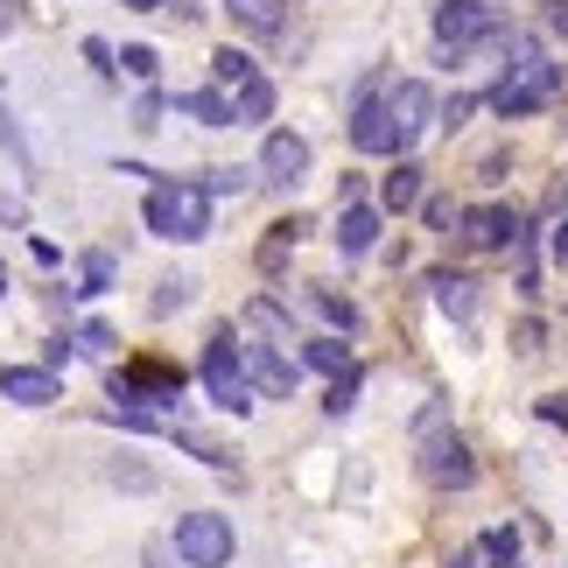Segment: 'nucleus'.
<instances>
[{"label": "nucleus", "instance_id": "31", "mask_svg": "<svg viewBox=\"0 0 568 568\" xmlns=\"http://www.w3.org/2000/svg\"><path fill=\"white\" fill-rule=\"evenodd\" d=\"M120 78L126 84H162V50L155 42H120Z\"/></svg>", "mask_w": 568, "mask_h": 568}, {"label": "nucleus", "instance_id": "2", "mask_svg": "<svg viewBox=\"0 0 568 568\" xmlns=\"http://www.w3.org/2000/svg\"><path fill=\"white\" fill-rule=\"evenodd\" d=\"M141 225L155 239H169V246H204L211 225H217V204L204 196L196 176H162V183H148V196H141Z\"/></svg>", "mask_w": 568, "mask_h": 568}, {"label": "nucleus", "instance_id": "26", "mask_svg": "<svg viewBox=\"0 0 568 568\" xmlns=\"http://www.w3.org/2000/svg\"><path fill=\"white\" fill-rule=\"evenodd\" d=\"M196 183H204L211 204H225V196L239 204L246 190H260V169H253V162H217V169H196Z\"/></svg>", "mask_w": 568, "mask_h": 568}, {"label": "nucleus", "instance_id": "32", "mask_svg": "<svg viewBox=\"0 0 568 568\" xmlns=\"http://www.w3.org/2000/svg\"><path fill=\"white\" fill-rule=\"evenodd\" d=\"M477 105H485V92H449V99H435V134H464V126L477 120Z\"/></svg>", "mask_w": 568, "mask_h": 568}, {"label": "nucleus", "instance_id": "55", "mask_svg": "<svg viewBox=\"0 0 568 568\" xmlns=\"http://www.w3.org/2000/svg\"><path fill=\"white\" fill-rule=\"evenodd\" d=\"M126 14H169V0H120Z\"/></svg>", "mask_w": 568, "mask_h": 568}, {"label": "nucleus", "instance_id": "44", "mask_svg": "<svg viewBox=\"0 0 568 568\" xmlns=\"http://www.w3.org/2000/svg\"><path fill=\"white\" fill-rule=\"evenodd\" d=\"M534 422H548V428L568 435V393H540V400H534Z\"/></svg>", "mask_w": 568, "mask_h": 568}, {"label": "nucleus", "instance_id": "49", "mask_svg": "<svg viewBox=\"0 0 568 568\" xmlns=\"http://www.w3.org/2000/svg\"><path fill=\"white\" fill-rule=\"evenodd\" d=\"M358 196H373V183H365V169H344V176H337V204H358Z\"/></svg>", "mask_w": 568, "mask_h": 568}, {"label": "nucleus", "instance_id": "22", "mask_svg": "<svg viewBox=\"0 0 568 568\" xmlns=\"http://www.w3.org/2000/svg\"><path fill=\"white\" fill-rule=\"evenodd\" d=\"M169 443H176L183 456H196L204 470H217V477H239V449L232 443H217L211 428H190V422H169Z\"/></svg>", "mask_w": 568, "mask_h": 568}, {"label": "nucleus", "instance_id": "14", "mask_svg": "<svg viewBox=\"0 0 568 568\" xmlns=\"http://www.w3.org/2000/svg\"><path fill=\"white\" fill-rule=\"evenodd\" d=\"M422 196H428L422 155H393L379 176H373V204H379L386 217H414V211H422Z\"/></svg>", "mask_w": 568, "mask_h": 568}, {"label": "nucleus", "instance_id": "45", "mask_svg": "<svg viewBox=\"0 0 568 568\" xmlns=\"http://www.w3.org/2000/svg\"><path fill=\"white\" fill-rule=\"evenodd\" d=\"M540 36L568 50V0H548V8H540Z\"/></svg>", "mask_w": 568, "mask_h": 568}, {"label": "nucleus", "instance_id": "39", "mask_svg": "<svg viewBox=\"0 0 568 568\" xmlns=\"http://www.w3.org/2000/svg\"><path fill=\"white\" fill-rule=\"evenodd\" d=\"M71 358H78V331L63 323V331H50V337H42V358H36V365H50V373H63Z\"/></svg>", "mask_w": 568, "mask_h": 568}, {"label": "nucleus", "instance_id": "56", "mask_svg": "<svg viewBox=\"0 0 568 568\" xmlns=\"http://www.w3.org/2000/svg\"><path fill=\"white\" fill-rule=\"evenodd\" d=\"M8 288H14V274H8V260H0V302H8Z\"/></svg>", "mask_w": 568, "mask_h": 568}, {"label": "nucleus", "instance_id": "21", "mask_svg": "<svg viewBox=\"0 0 568 568\" xmlns=\"http://www.w3.org/2000/svg\"><path fill=\"white\" fill-rule=\"evenodd\" d=\"M217 8H225V14H232V29H239V36H253V42L288 36V0H217Z\"/></svg>", "mask_w": 568, "mask_h": 568}, {"label": "nucleus", "instance_id": "54", "mask_svg": "<svg viewBox=\"0 0 568 568\" xmlns=\"http://www.w3.org/2000/svg\"><path fill=\"white\" fill-rule=\"evenodd\" d=\"M477 561H485V548H477V540H464V548L449 555V568H477Z\"/></svg>", "mask_w": 568, "mask_h": 568}, {"label": "nucleus", "instance_id": "19", "mask_svg": "<svg viewBox=\"0 0 568 568\" xmlns=\"http://www.w3.org/2000/svg\"><path fill=\"white\" fill-rule=\"evenodd\" d=\"M295 365H302V373H316V379H337V373H352V365H358V352H352V337L316 331V337H295Z\"/></svg>", "mask_w": 568, "mask_h": 568}, {"label": "nucleus", "instance_id": "25", "mask_svg": "<svg viewBox=\"0 0 568 568\" xmlns=\"http://www.w3.org/2000/svg\"><path fill=\"white\" fill-rule=\"evenodd\" d=\"M365 379H373V365H352V373H337L331 386H323V422H352L358 414V400H365Z\"/></svg>", "mask_w": 568, "mask_h": 568}, {"label": "nucleus", "instance_id": "5", "mask_svg": "<svg viewBox=\"0 0 568 568\" xmlns=\"http://www.w3.org/2000/svg\"><path fill=\"white\" fill-rule=\"evenodd\" d=\"M561 92H568V63L540 57L534 71H513V78H491L485 84V113L491 120H540Z\"/></svg>", "mask_w": 568, "mask_h": 568}, {"label": "nucleus", "instance_id": "6", "mask_svg": "<svg viewBox=\"0 0 568 568\" xmlns=\"http://www.w3.org/2000/svg\"><path fill=\"white\" fill-rule=\"evenodd\" d=\"M169 540H176L183 568H232L239 561V527H232L225 506H183Z\"/></svg>", "mask_w": 568, "mask_h": 568}, {"label": "nucleus", "instance_id": "35", "mask_svg": "<svg viewBox=\"0 0 568 568\" xmlns=\"http://www.w3.org/2000/svg\"><path fill=\"white\" fill-rule=\"evenodd\" d=\"M78 57L92 63V78H99V84H120V42H105V36H84V42H78Z\"/></svg>", "mask_w": 568, "mask_h": 568}, {"label": "nucleus", "instance_id": "33", "mask_svg": "<svg viewBox=\"0 0 568 568\" xmlns=\"http://www.w3.org/2000/svg\"><path fill=\"white\" fill-rule=\"evenodd\" d=\"M0 155H8L21 176H36V155H29V134H21V120H14V105L0 99Z\"/></svg>", "mask_w": 568, "mask_h": 568}, {"label": "nucleus", "instance_id": "37", "mask_svg": "<svg viewBox=\"0 0 568 568\" xmlns=\"http://www.w3.org/2000/svg\"><path fill=\"white\" fill-rule=\"evenodd\" d=\"M506 344H513V358H540V352H548V323L527 310V316H519L513 331H506Z\"/></svg>", "mask_w": 568, "mask_h": 568}, {"label": "nucleus", "instance_id": "7", "mask_svg": "<svg viewBox=\"0 0 568 568\" xmlns=\"http://www.w3.org/2000/svg\"><path fill=\"white\" fill-rule=\"evenodd\" d=\"M506 29H513V21L498 14L491 0H435V14H428V42H435V50H464V57L491 50Z\"/></svg>", "mask_w": 568, "mask_h": 568}, {"label": "nucleus", "instance_id": "48", "mask_svg": "<svg viewBox=\"0 0 568 568\" xmlns=\"http://www.w3.org/2000/svg\"><path fill=\"white\" fill-rule=\"evenodd\" d=\"M29 29V0H0V42Z\"/></svg>", "mask_w": 568, "mask_h": 568}, {"label": "nucleus", "instance_id": "3", "mask_svg": "<svg viewBox=\"0 0 568 568\" xmlns=\"http://www.w3.org/2000/svg\"><path fill=\"white\" fill-rule=\"evenodd\" d=\"M196 386H204V400L217 414H232V422H246L260 407V393L246 379V344H239V323H217L204 337V352H196Z\"/></svg>", "mask_w": 568, "mask_h": 568}, {"label": "nucleus", "instance_id": "23", "mask_svg": "<svg viewBox=\"0 0 568 568\" xmlns=\"http://www.w3.org/2000/svg\"><path fill=\"white\" fill-rule=\"evenodd\" d=\"M169 113L211 126V134H225V126H232V92H217V84H190V92H169Z\"/></svg>", "mask_w": 568, "mask_h": 568}, {"label": "nucleus", "instance_id": "4", "mask_svg": "<svg viewBox=\"0 0 568 568\" xmlns=\"http://www.w3.org/2000/svg\"><path fill=\"white\" fill-rule=\"evenodd\" d=\"M414 477H422L428 491H477V477H485V464H477V449H470V435L464 428H428V435H414Z\"/></svg>", "mask_w": 568, "mask_h": 568}, {"label": "nucleus", "instance_id": "17", "mask_svg": "<svg viewBox=\"0 0 568 568\" xmlns=\"http://www.w3.org/2000/svg\"><path fill=\"white\" fill-rule=\"evenodd\" d=\"M302 310H310L323 331H337V337H358L365 331V310L344 288H331V281H302Z\"/></svg>", "mask_w": 568, "mask_h": 568}, {"label": "nucleus", "instance_id": "24", "mask_svg": "<svg viewBox=\"0 0 568 568\" xmlns=\"http://www.w3.org/2000/svg\"><path fill=\"white\" fill-rule=\"evenodd\" d=\"M71 288H78V302H105V295L120 288V253H113V246H84Z\"/></svg>", "mask_w": 568, "mask_h": 568}, {"label": "nucleus", "instance_id": "53", "mask_svg": "<svg viewBox=\"0 0 568 568\" xmlns=\"http://www.w3.org/2000/svg\"><path fill=\"white\" fill-rule=\"evenodd\" d=\"M561 211H568V176H561L548 196H540V217H561Z\"/></svg>", "mask_w": 568, "mask_h": 568}, {"label": "nucleus", "instance_id": "47", "mask_svg": "<svg viewBox=\"0 0 568 568\" xmlns=\"http://www.w3.org/2000/svg\"><path fill=\"white\" fill-rule=\"evenodd\" d=\"M0 225H8V232H29V196L0 190Z\"/></svg>", "mask_w": 568, "mask_h": 568}, {"label": "nucleus", "instance_id": "13", "mask_svg": "<svg viewBox=\"0 0 568 568\" xmlns=\"http://www.w3.org/2000/svg\"><path fill=\"white\" fill-rule=\"evenodd\" d=\"M239 344H246V379H253L260 400H295V386H302L295 352H281L267 337H239Z\"/></svg>", "mask_w": 568, "mask_h": 568}, {"label": "nucleus", "instance_id": "42", "mask_svg": "<svg viewBox=\"0 0 568 568\" xmlns=\"http://www.w3.org/2000/svg\"><path fill=\"white\" fill-rule=\"evenodd\" d=\"M42 310H50L57 323H71L78 316V288H71V281H50V288H42Z\"/></svg>", "mask_w": 568, "mask_h": 568}, {"label": "nucleus", "instance_id": "20", "mask_svg": "<svg viewBox=\"0 0 568 568\" xmlns=\"http://www.w3.org/2000/svg\"><path fill=\"white\" fill-rule=\"evenodd\" d=\"M274 105H281V84L260 71L246 84H232V126H253V134H267L274 126Z\"/></svg>", "mask_w": 568, "mask_h": 568}, {"label": "nucleus", "instance_id": "40", "mask_svg": "<svg viewBox=\"0 0 568 568\" xmlns=\"http://www.w3.org/2000/svg\"><path fill=\"white\" fill-rule=\"evenodd\" d=\"M470 176L485 183V190H498V183L513 176V141H506V148H491V155H477V169H470Z\"/></svg>", "mask_w": 568, "mask_h": 568}, {"label": "nucleus", "instance_id": "46", "mask_svg": "<svg viewBox=\"0 0 568 568\" xmlns=\"http://www.w3.org/2000/svg\"><path fill=\"white\" fill-rule=\"evenodd\" d=\"M29 260H36V267H50V274H57V267H63V246H57L50 232H29Z\"/></svg>", "mask_w": 568, "mask_h": 568}, {"label": "nucleus", "instance_id": "51", "mask_svg": "<svg viewBox=\"0 0 568 568\" xmlns=\"http://www.w3.org/2000/svg\"><path fill=\"white\" fill-rule=\"evenodd\" d=\"M169 14H176V21H183V29H196V21H204L211 8H204V0H169Z\"/></svg>", "mask_w": 568, "mask_h": 568}, {"label": "nucleus", "instance_id": "10", "mask_svg": "<svg viewBox=\"0 0 568 568\" xmlns=\"http://www.w3.org/2000/svg\"><path fill=\"white\" fill-rule=\"evenodd\" d=\"M253 169H260V190H302L310 169H316V148H310V134H295V126H267Z\"/></svg>", "mask_w": 568, "mask_h": 568}, {"label": "nucleus", "instance_id": "16", "mask_svg": "<svg viewBox=\"0 0 568 568\" xmlns=\"http://www.w3.org/2000/svg\"><path fill=\"white\" fill-rule=\"evenodd\" d=\"M310 239V211H288V217H274L267 232H260V246H253V274L260 281H281L288 274V260H295V246Z\"/></svg>", "mask_w": 568, "mask_h": 568}, {"label": "nucleus", "instance_id": "50", "mask_svg": "<svg viewBox=\"0 0 568 568\" xmlns=\"http://www.w3.org/2000/svg\"><path fill=\"white\" fill-rule=\"evenodd\" d=\"M373 260H386V267H393V274H400V267H407V260H414V246H407V239H386V246H379Z\"/></svg>", "mask_w": 568, "mask_h": 568}, {"label": "nucleus", "instance_id": "8", "mask_svg": "<svg viewBox=\"0 0 568 568\" xmlns=\"http://www.w3.org/2000/svg\"><path fill=\"white\" fill-rule=\"evenodd\" d=\"M422 134H435V84L428 78H393L386 84V162L414 155Z\"/></svg>", "mask_w": 568, "mask_h": 568}, {"label": "nucleus", "instance_id": "28", "mask_svg": "<svg viewBox=\"0 0 568 568\" xmlns=\"http://www.w3.org/2000/svg\"><path fill=\"white\" fill-rule=\"evenodd\" d=\"M196 288H204V281H196V274H162V281H155V295H148V316H155V323L183 316L190 302H196Z\"/></svg>", "mask_w": 568, "mask_h": 568}, {"label": "nucleus", "instance_id": "52", "mask_svg": "<svg viewBox=\"0 0 568 568\" xmlns=\"http://www.w3.org/2000/svg\"><path fill=\"white\" fill-rule=\"evenodd\" d=\"M548 253H555V260H561V267H568V211H561V217H555V225H548Z\"/></svg>", "mask_w": 568, "mask_h": 568}, {"label": "nucleus", "instance_id": "36", "mask_svg": "<svg viewBox=\"0 0 568 568\" xmlns=\"http://www.w3.org/2000/svg\"><path fill=\"white\" fill-rule=\"evenodd\" d=\"M71 331H78V352H92V358H113L120 352V331L105 316H84V323H71Z\"/></svg>", "mask_w": 568, "mask_h": 568}, {"label": "nucleus", "instance_id": "43", "mask_svg": "<svg viewBox=\"0 0 568 568\" xmlns=\"http://www.w3.org/2000/svg\"><path fill=\"white\" fill-rule=\"evenodd\" d=\"M428 428H449V400H443V393H428V400H422V414L407 422V435H428Z\"/></svg>", "mask_w": 568, "mask_h": 568}, {"label": "nucleus", "instance_id": "18", "mask_svg": "<svg viewBox=\"0 0 568 568\" xmlns=\"http://www.w3.org/2000/svg\"><path fill=\"white\" fill-rule=\"evenodd\" d=\"M239 331H253V337H267V344H281V352H288L295 344V310L281 295H246V310H239Z\"/></svg>", "mask_w": 568, "mask_h": 568}, {"label": "nucleus", "instance_id": "15", "mask_svg": "<svg viewBox=\"0 0 568 568\" xmlns=\"http://www.w3.org/2000/svg\"><path fill=\"white\" fill-rule=\"evenodd\" d=\"M0 400L42 414V407L63 400V373H50V365H21V358H0Z\"/></svg>", "mask_w": 568, "mask_h": 568}, {"label": "nucleus", "instance_id": "29", "mask_svg": "<svg viewBox=\"0 0 568 568\" xmlns=\"http://www.w3.org/2000/svg\"><path fill=\"white\" fill-rule=\"evenodd\" d=\"M477 548H485V568H527V540H519V527H485L477 534Z\"/></svg>", "mask_w": 568, "mask_h": 568}, {"label": "nucleus", "instance_id": "30", "mask_svg": "<svg viewBox=\"0 0 568 568\" xmlns=\"http://www.w3.org/2000/svg\"><path fill=\"white\" fill-rule=\"evenodd\" d=\"M105 485H113V491H134V498H148V491L162 485V477H155V464H141V456H105Z\"/></svg>", "mask_w": 568, "mask_h": 568}, {"label": "nucleus", "instance_id": "34", "mask_svg": "<svg viewBox=\"0 0 568 568\" xmlns=\"http://www.w3.org/2000/svg\"><path fill=\"white\" fill-rule=\"evenodd\" d=\"M162 113H169V92H162V84H141L134 105H126V126H134V134H155Z\"/></svg>", "mask_w": 568, "mask_h": 568}, {"label": "nucleus", "instance_id": "11", "mask_svg": "<svg viewBox=\"0 0 568 568\" xmlns=\"http://www.w3.org/2000/svg\"><path fill=\"white\" fill-rule=\"evenodd\" d=\"M386 225H393V217L373 204V196H358V204H337V232H331L337 260H344V267H358V260H373V253L386 246Z\"/></svg>", "mask_w": 568, "mask_h": 568}, {"label": "nucleus", "instance_id": "27", "mask_svg": "<svg viewBox=\"0 0 568 568\" xmlns=\"http://www.w3.org/2000/svg\"><path fill=\"white\" fill-rule=\"evenodd\" d=\"M246 78H260V57L246 50V42H217L211 50V84L232 92V84H246Z\"/></svg>", "mask_w": 568, "mask_h": 568}, {"label": "nucleus", "instance_id": "38", "mask_svg": "<svg viewBox=\"0 0 568 568\" xmlns=\"http://www.w3.org/2000/svg\"><path fill=\"white\" fill-rule=\"evenodd\" d=\"M456 211H464V204H456L449 190H428V196H422V211H414V217H422L428 232H449V225H456Z\"/></svg>", "mask_w": 568, "mask_h": 568}, {"label": "nucleus", "instance_id": "41", "mask_svg": "<svg viewBox=\"0 0 568 568\" xmlns=\"http://www.w3.org/2000/svg\"><path fill=\"white\" fill-rule=\"evenodd\" d=\"M141 568H183L176 540H169V534H148V540H141Z\"/></svg>", "mask_w": 568, "mask_h": 568}, {"label": "nucleus", "instance_id": "9", "mask_svg": "<svg viewBox=\"0 0 568 568\" xmlns=\"http://www.w3.org/2000/svg\"><path fill=\"white\" fill-rule=\"evenodd\" d=\"M519 225H527V204H513V196H485V204L456 211V246H464V253H513Z\"/></svg>", "mask_w": 568, "mask_h": 568}, {"label": "nucleus", "instance_id": "1", "mask_svg": "<svg viewBox=\"0 0 568 568\" xmlns=\"http://www.w3.org/2000/svg\"><path fill=\"white\" fill-rule=\"evenodd\" d=\"M183 393H190V365L169 352H134V358H105V407H148L162 422H183Z\"/></svg>", "mask_w": 568, "mask_h": 568}, {"label": "nucleus", "instance_id": "12", "mask_svg": "<svg viewBox=\"0 0 568 568\" xmlns=\"http://www.w3.org/2000/svg\"><path fill=\"white\" fill-rule=\"evenodd\" d=\"M422 288H428V302L456 323V331H470L477 310H485V281H477L470 267H422Z\"/></svg>", "mask_w": 568, "mask_h": 568}]
</instances>
